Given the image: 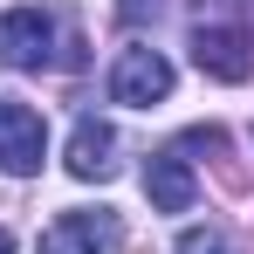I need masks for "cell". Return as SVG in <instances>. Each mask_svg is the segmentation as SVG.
Returning a JSON list of instances; mask_svg holds the SVG:
<instances>
[{
  "label": "cell",
  "instance_id": "6da1fadb",
  "mask_svg": "<svg viewBox=\"0 0 254 254\" xmlns=\"http://www.w3.org/2000/svg\"><path fill=\"white\" fill-rule=\"evenodd\" d=\"M192 62L206 69L213 83H248L254 76V42L241 21H199L192 28Z\"/></svg>",
  "mask_w": 254,
  "mask_h": 254
},
{
  "label": "cell",
  "instance_id": "7a4b0ae2",
  "mask_svg": "<svg viewBox=\"0 0 254 254\" xmlns=\"http://www.w3.org/2000/svg\"><path fill=\"white\" fill-rule=\"evenodd\" d=\"M42 158H48L42 110H28L21 96H0V165L14 172V179H28V172H42Z\"/></svg>",
  "mask_w": 254,
  "mask_h": 254
},
{
  "label": "cell",
  "instance_id": "3957f363",
  "mask_svg": "<svg viewBox=\"0 0 254 254\" xmlns=\"http://www.w3.org/2000/svg\"><path fill=\"white\" fill-rule=\"evenodd\" d=\"M110 96L130 103V110L165 103V96H172V62L158 55V48H124V55H117V69H110Z\"/></svg>",
  "mask_w": 254,
  "mask_h": 254
},
{
  "label": "cell",
  "instance_id": "277c9868",
  "mask_svg": "<svg viewBox=\"0 0 254 254\" xmlns=\"http://www.w3.org/2000/svg\"><path fill=\"white\" fill-rule=\"evenodd\" d=\"M124 241V227H117V213H62L55 227H42V254H110Z\"/></svg>",
  "mask_w": 254,
  "mask_h": 254
},
{
  "label": "cell",
  "instance_id": "5b68a950",
  "mask_svg": "<svg viewBox=\"0 0 254 254\" xmlns=\"http://www.w3.org/2000/svg\"><path fill=\"white\" fill-rule=\"evenodd\" d=\"M48 42H55L48 7H14V14L0 21V62H7V69H42Z\"/></svg>",
  "mask_w": 254,
  "mask_h": 254
},
{
  "label": "cell",
  "instance_id": "8992f818",
  "mask_svg": "<svg viewBox=\"0 0 254 254\" xmlns=\"http://www.w3.org/2000/svg\"><path fill=\"white\" fill-rule=\"evenodd\" d=\"M144 192H151L158 213H186L192 199H199V179H192V165H186L179 151H151V165H144Z\"/></svg>",
  "mask_w": 254,
  "mask_h": 254
},
{
  "label": "cell",
  "instance_id": "52a82bcc",
  "mask_svg": "<svg viewBox=\"0 0 254 254\" xmlns=\"http://www.w3.org/2000/svg\"><path fill=\"white\" fill-rule=\"evenodd\" d=\"M69 172H76V179H110V172H117V130L103 124V117H76Z\"/></svg>",
  "mask_w": 254,
  "mask_h": 254
},
{
  "label": "cell",
  "instance_id": "ba28073f",
  "mask_svg": "<svg viewBox=\"0 0 254 254\" xmlns=\"http://www.w3.org/2000/svg\"><path fill=\"white\" fill-rule=\"evenodd\" d=\"M179 254H227V241H220L213 227H186V234H179Z\"/></svg>",
  "mask_w": 254,
  "mask_h": 254
},
{
  "label": "cell",
  "instance_id": "9c48e42d",
  "mask_svg": "<svg viewBox=\"0 0 254 254\" xmlns=\"http://www.w3.org/2000/svg\"><path fill=\"white\" fill-rule=\"evenodd\" d=\"M158 7L165 0H117V21L124 28H144V21H158Z\"/></svg>",
  "mask_w": 254,
  "mask_h": 254
},
{
  "label": "cell",
  "instance_id": "30bf717a",
  "mask_svg": "<svg viewBox=\"0 0 254 254\" xmlns=\"http://www.w3.org/2000/svg\"><path fill=\"white\" fill-rule=\"evenodd\" d=\"M0 254H14V234H7V227H0Z\"/></svg>",
  "mask_w": 254,
  "mask_h": 254
}]
</instances>
